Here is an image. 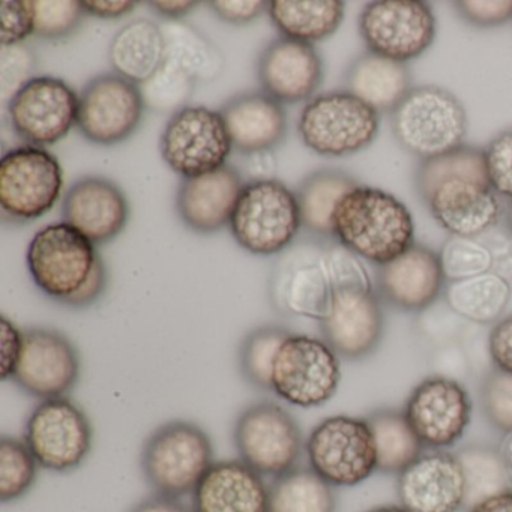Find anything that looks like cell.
Here are the masks:
<instances>
[{"instance_id": "obj_1", "label": "cell", "mask_w": 512, "mask_h": 512, "mask_svg": "<svg viewBox=\"0 0 512 512\" xmlns=\"http://www.w3.org/2000/svg\"><path fill=\"white\" fill-rule=\"evenodd\" d=\"M415 187L437 226L455 238L478 239L502 217L499 197L488 181L484 149L463 145L422 160Z\"/></svg>"}, {"instance_id": "obj_2", "label": "cell", "mask_w": 512, "mask_h": 512, "mask_svg": "<svg viewBox=\"0 0 512 512\" xmlns=\"http://www.w3.org/2000/svg\"><path fill=\"white\" fill-rule=\"evenodd\" d=\"M323 263L332 292L328 311L319 322L322 338L340 358H368L385 332L382 299L361 259L340 244L323 250Z\"/></svg>"}, {"instance_id": "obj_3", "label": "cell", "mask_w": 512, "mask_h": 512, "mask_svg": "<svg viewBox=\"0 0 512 512\" xmlns=\"http://www.w3.org/2000/svg\"><path fill=\"white\" fill-rule=\"evenodd\" d=\"M26 265L47 298L76 310L100 301L109 284L97 245L64 221L35 233L26 251Z\"/></svg>"}, {"instance_id": "obj_4", "label": "cell", "mask_w": 512, "mask_h": 512, "mask_svg": "<svg viewBox=\"0 0 512 512\" xmlns=\"http://www.w3.org/2000/svg\"><path fill=\"white\" fill-rule=\"evenodd\" d=\"M334 239L359 259L379 268L415 244V221L394 194L358 185L335 209Z\"/></svg>"}, {"instance_id": "obj_5", "label": "cell", "mask_w": 512, "mask_h": 512, "mask_svg": "<svg viewBox=\"0 0 512 512\" xmlns=\"http://www.w3.org/2000/svg\"><path fill=\"white\" fill-rule=\"evenodd\" d=\"M214 463L211 437L187 419H173L155 428L140 451L146 484L155 494L176 499L193 494Z\"/></svg>"}, {"instance_id": "obj_6", "label": "cell", "mask_w": 512, "mask_h": 512, "mask_svg": "<svg viewBox=\"0 0 512 512\" xmlns=\"http://www.w3.org/2000/svg\"><path fill=\"white\" fill-rule=\"evenodd\" d=\"M391 128L398 145L422 161L463 146L469 119L451 91L422 85L412 88L391 113Z\"/></svg>"}, {"instance_id": "obj_7", "label": "cell", "mask_w": 512, "mask_h": 512, "mask_svg": "<svg viewBox=\"0 0 512 512\" xmlns=\"http://www.w3.org/2000/svg\"><path fill=\"white\" fill-rule=\"evenodd\" d=\"M229 227L236 244L254 256L284 253L302 227L296 194L277 179L248 182Z\"/></svg>"}, {"instance_id": "obj_8", "label": "cell", "mask_w": 512, "mask_h": 512, "mask_svg": "<svg viewBox=\"0 0 512 512\" xmlns=\"http://www.w3.org/2000/svg\"><path fill=\"white\" fill-rule=\"evenodd\" d=\"M379 128V113L347 91L311 98L298 122L304 145L329 158L349 157L370 148Z\"/></svg>"}, {"instance_id": "obj_9", "label": "cell", "mask_w": 512, "mask_h": 512, "mask_svg": "<svg viewBox=\"0 0 512 512\" xmlns=\"http://www.w3.org/2000/svg\"><path fill=\"white\" fill-rule=\"evenodd\" d=\"M239 460L262 476L293 469L305 452L304 434L295 416L275 401L245 407L233 425Z\"/></svg>"}, {"instance_id": "obj_10", "label": "cell", "mask_w": 512, "mask_h": 512, "mask_svg": "<svg viewBox=\"0 0 512 512\" xmlns=\"http://www.w3.org/2000/svg\"><path fill=\"white\" fill-rule=\"evenodd\" d=\"M23 440L40 463L53 473H73L94 448V427L82 406L70 397L50 398L26 419Z\"/></svg>"}, {"instance_id": "obj_11", "label": "cell", "mask_w": 512, "mask_h": 512, "mask_svg": "<svg viewBox=\"0 0 512 512\" xmlns=\"http://www.w3.org/2000/svg\"><path fill=\"white\" fill-rule=\"evenodd\" d=\"M341 376V358L323 338L292 334L278 350L271 389L292 406L313 409L334 398Z\"/></svg>"}, {"instance_id": "obj_12", "label": "cell", "mask_w": 512, "mask_h": 512, "mask_svg": "<svg viewBox=\"0 0 512 512\" xmlns=\"http://www.w3.org/2000/svg\"><path fill=\"white\" fill-rule=\"evenodd\" d=\"M308 466L335 488L356 487L377 472L376 445L367 419H322L305 440Z\"/></svg>"}, {"instance_id": "obj_13", "label": "cell", "mask_w": 512, "mask_h": 512, "mask_svg": "<svg viewBox=\"0 0 512 512\" xmlns=\"http://www.w3.org/2000/svg\"><path fill=\"white\" fill-rule=\"evenodd\" d=\"M62 188L61 163L44 148L20 146L0 160V208L14 223H29L52 211Z\"/></svg>"}, {"instance_id": "obj_14", "label": "cell", "mask_w": 512, "mask_h": 512, "mask_svg": "<svg viewBox=\"0 0 512 512\" xmlns=\"http://www.w3.org/2000/svg\"><path fill=\"white\" fill-rule=\"evenodd\" d=\"M358 29L367 52L407 64L433 46L437 20L422 0H374L362 10Z\"/></svg>"}, {"instance_id": "obj_15", "label": "cell", "mask_w": 512, "mask_h": 512, "mask_svg": "<svg viewBox=\"0 0 512 512\" xmlns=\"http://www.w3.org/2000/svg\"><path fill=\"white\" fill-rule=\"evenodd\" d=\"M232 149L223 116L206 107L187 106L173 113L161 134V157L182 179L227 166Z\"/></svg>"}, {"instance_id": "obj_16", "label": "cell", "mask_w": 512, "mask_h": 512, "mask_svg": "<svg viewBox=\"0 0 512 512\" xmlns=\"http://www.w3.org/2000/svg\"><path fill=\"white\" fill-rule=\"evenodd\" d=\"M80 97L64 80L32 77L8 100L14 133L29 146L56 145L77 127Z\"/></svg>"}, {"instance_id": "obj_17", "label": "cell", "mask_w": 512, "mask_h": 512, "mask_svg": "<svg viewBox=\"0 0 512 512\" xmlns=\"http://www.w3.org/2000/svg\"><path fill=\"white\" fill-rule=\"evenodd\" d=\"M145 109L139 85L116 73L101 74L83 88L77 128L95 145H118L136 133Z\"/></svg>"}, {"instance_id": "obj_18", "label": "cell", "mask_w": 512, "mask_h": 512, "mask_svg": "<svg viewBox=\"0 0 512 512\" xmlns=\"http://www.w3.org/2000/svg\"><path fill=\"white\" fill-rule=\"evenodd\" d=\"M403 412L424 448L445 451L466 433L472 400L458 380L439 374L425 377L412 389Z\"/></svg>"}, {"instance_id": "obj_19", "label": "cell", "mask_w": 512, "mask_h": 512, "mask_svg": "<svg viewBox=\"0 0 512 512\" xmlns=\"http://www.w3.org/2000/svg\"><path fill=\"white\" fill-rule=\"evenodd\" d=\"M82 373L80 353L73 341L50 328L23 331V350L11 382L37 400L68 397Z\"/></svg>"}, {"instance_id": "obj_20", "label": "cell", "mask_w": 512, "mask_h": 512, "mask_svg": "<svg viewBox=\"0 0 512 512\" xmlns=\"http://www.w3.org/2000/svg\"><path fill=\"white\" fill-rule=\"evenodd\" d=\"M445 271L433 248L413 244L391 262L377 268L376 292L395 310L421 313L445 292Z\"/></svg>"}, {"instance_id": "obj_21", "label": "cell", "mask_w": 512, "mask_h": 512, "mask_svg": "<svg viewBox=\"0 0 512 512\" xmlns=\"http://www.w3.org/2000/svg\"><path fill=\"white\" fill-rule=\"evenodd\" d=\"M398 503L410 512H458L466 505V482L455 452H422L397 475Z\"/></svg>"}, {"instance_id": "obj_22", "label": "cell", "mask_w": 512, "mask_h": 512, "mask_svg": "<svg viewBox=\"0 0 512 512\" xmlns=\"http://www.w3.org/2000/svg\"><path fill=\"white\" fill-rule=\"evenodd\" d=\"M331 292L323 251L314 253L307 247H296L275 263L271 299L280 313L320 322L328 311Z\"/></svg>"}, {"instance_id": "obj_23", "label": "cell", "mask_w": 512, "mask_h": 512, "mask_svg": "<svg viewBox=\"0 0 512 512\" xmlns=\"http://www.w3.org/2000/svg\"><path fill=\"white\" fill-rule=\"evenodd\" d=\"M257 79L262 92L278 103L310 101L322 85V58L313 44L278 37L260 53Z\"/></svg>"}, {"instance_id": "obj_24", "label": "cell", "mask_w": 512, "mask_h": 512, "mask_svg": "<svg viewBox=\"0 0 512 512\" xmlns=\"http://www.w3.org/2000/svg\"><path fill=\"white\" fill-rule=\"evenodd\" d=\"M128 217L130 206L121 188L98 176L77 181L68 190L62 205L64 223L97 247L118 238L127 226Z\"/></svg>"}, {"instance_id": "obj_25", "label": "cell", "mask_w": 512, "mask_h": 512, "mask_svg": "<svg viewBox=\"0 0 512 512\" xmlns=\"http://www.w3.org/2000/svg\"><path fill=\"white\" fill-rule=\"evenodd\" d=\"M245 184L232 166L196 178H184L176 194V211L182 223L200 235L230 226Z\"/></svg>"}, {"instance_id": "obj_26", "label": "cell", "mask_w": 512, "mask_h": 512, "mask_svg": "<svg viewBox=\"0 0 512 512\" xmlns=\"http://www.w3.org/2000/svg\"><path fill=\"white\" fill-rule=\"evenodd\" d=\"M194 512H269V485L241 460L215 461L193 491Z\"/></svg>"}, {"instance_id": "obj_27", "label": "cell", "mask_w": 512, "mask_h": 512, "mask_svg": "<svg viewBox=\"0 0 512 512\" xmlns=\"http://www.w3.org/2000/svg\"><path fill=\"white\" fill-rule=\"evenodd\" d=\"M224 124L239 154L271 152L287 134L283 104L265 92H245L227 101L220 109Z\"/></svg>"}, {"instance_id": "obj_28", "label": "cell", "mask_w": 512, "mask_h": 512, "mask_svg": "<svg viewBox=\"0 0 512 512\" xmlns=\"http://www.w3.org/2000/svg\"><path fill=\"white\" fill-rule=\"evenodd\" d=\"M344 83L347 92L379 115H391L413 88L407 64L371 52L362 53L349 65Z\"/></svg>"}, {"instance_id": "obj_29", "label": "cell", "mask_w": 512, "mask_h": 512, "mask_svg": "<svg viewBox=\"0 0 512 512\" xmlns=\"http://www.w3.org/2000/svg\"><path fill=\"white\" fill-rule=\"evenodd\" d=\"M166 59V40L161 26L152 20L137 19L119 29L109 47V61L119 76L136 85H145Z\"/></svg>"}, {"instance_id": "obj_30", "label": "cell", "mask_w": 512, "mask_h": 512, "mask_svg": "<svg viewBox=\"0 0 512 512\" xmlns=\"http://www.w3.org/2000/svg\"><path fill=\"white\" fill-rule=\"evenodd\" d=\"M341 0H272L268 14L281 37L314 44L332 37L343 25Z\"/></svg>"}, {"instance_id": "obj_31", "label": "cell", "mask_w": 512, "mask_h": 512, "mask_svg": "<svg viewBox=\"0 0 512 512\" xmlns=\"http://www.w3.org/2000/svg\"><path fill=\"white\" fill-rule=\"evenodd\" d=\"M358 181L349 173L323 169L308 175L296 191L302 227L319 239H334V214L340 200Z\"/></svg>"}, {"instance_id": "obj_32", "label": "cell", "mask_w": 512, "mask_h": 512, "mask_svg": "<svg viewBox=\"0 0 512 512\" xmlns=\"http://www.w3.org/2000/svg\"><path fill=\"white\" fill-rule=\"evenodd\" d=\"M365 419L376 445L377 472L400 475L424 452V445L410 427L403 410H374Z\"/></svg>"}, {"instance_id": "obj_33", "label": "cell", "mask_w": 512, "mask_h": 512, "mask_svg": "<svg viewBox=\"0 0 512 512\" xmlns=\"http://www.w3.org/2000/svg\"><path fill=\"white\" fill-rule=\"evenodd\" d=\"M335 487L310 466H296L269 484V512H337Z\"/></svg>"}, {"instance_id": "obj_34", "label": "cell", "mask_w": 512, "mask_h": 512, "mask_svg": "<svg viewBox=\"0 0 512 512\" xmlns=\"http://www.w3.org/2000/svg\"><path fill=\"white\" fill-rule=\"evenodd\" d=\"M166 40V59L178 65L197 83L214 82L223 74V53L202 32L181 22L161 23Z\"/></svg>"}, {"instance_id": "obj_35", "label": "cell", "mask_w": 512, "mask_h": 512, "mask_svg": "<svg viewBox=\"0 0 512 512\" xmlns=\"http://www.w3.org/2000/svg\"><path fill=\"white\" fill-rule=\"evenodd\" d=\"M449 308L463 319L475 323L499 320L511 299V287L496 272H485L466 280L452 281L445 289Z\"/></svg>"}, {"instance_id": "obj_36", "label": "cell", "mask_w": 512, "mask_h": 512, "mask_svg": "<svg viewBox=\"0 0 512 512\" xmlns=\"http://www.w3.org/2000/svg\"><path fill=\"white\" fill-rule=\"evenodd\" d=\"M455 455L466 482L467 511L488 497L512 490L499 448L473 443L458 449Z\"/></svg>"}, {"instance_id": "obj_37", "label": "cell", "mask_w": 512, "mask_h": 512, "mask_svg": "<svg viewBox=\"0 0 512 512\" xmlns=\"http://www.w3.org/2000/svg\"><path fill=\"white\" fill-rule=\"evenodd\" d=\"M293 332L284 326L265 325L245 335L238 350V367L242 379L257 391L272 392V368L281 344Z\"/></svg>"}, {"instance_id": "obj_38", "label": "cell", "mask_w": 512, "mask_h": 512, "mask_svg": "<svg viewBox=\"0 0 512 512\" xmlns=\"http://www.w3.org/2000/svg\"><path fill=\"white\" fill-rule=\"evenodd\" d=\"M40 469L25 440L7 434L0 437V502L14 503L28 496Z\"/></svg>"}, {"instance_id": "obj_39", "label": "cell", "mask_w": 512, "mask_h": 512, "mask_svg": "<svg viewBox=\"0 0 512 512\" xmlns=\"http://www.w3.org/2000/svg\"><path fill=\"white\" fill-rule=\"evenodd\" d=\"M197 82L182 68L164 59L151 80L140 86L146 107L158 113H176L193 97Z\"/></svg>"}, {"instance_id": "obj_40", "label": "cell", "mask_w": 512, "mask_h": 512, "mask_svg": "<svg viewBox=\"0 0 512 512\" xmlns=\"http://www.w3.org/2000/svg\"><path fill=\"white\" fill-rule=\"evenodd\" d=\"M446 280L460 281L490 272L493 256L476 239L451 236L439 251Z\"/></svg>"}, {"instance_id": "obj_41", "label": "cell", "mask_w": 512, "mask_h": 512, "mask_svg": "<svg viewBox=\"0 0 512 512\" xmlns=\"http://www.w3.org/2000/svg\"><path fill=\"white\" fill-rule=\"evenodd\" d=\"M85 14L83 2L77 0H34V35L61 40L77 31Z\"/></svg>"}, {"instance_id": "obj_42", "label": "cell", "mask_w": 512, "mask_h": 512, "mask_svg": "<svg viewBox=\"0 0 512 512\" xmlns=\"http://www.w3.org/2000/svg\"><path fill=\"white\" fill-rule=\"evenodd\" d=\"M485 419L500 433L512 431V376L493 368L481 383Z\"/></svg>"}, {"instance_id": "obj_43", "label": "cell", "mask_w": 512, "mask_h": 512, "mask_svg": "<svg viewBox=\"0 0 512 512\" xmlns=\"http://www.w3.org/2000/svg\"><path fill=\"white\" fill-rule=\"evenodd\" d=\"M484 160L494 193L512 202V128L490 140L484 148Z\"/></svg>"}, {"instance_id": "obj_44", "label": "cell", "mask_w": 512, "mask_h": 512, "mask_svg": "<svg viewBox=\"0 0 512 512\" xmlns=\"http://www.w3.org/2000/svg\"><path fill=\"white\" fill-rule=\"evenodd\" d=\"M34 0H4L0 5V44L20 46L34 34Z\"/></svg>"}, {"instance_id": "obj_45", "label": "cell", "mask_w": 512, "mask_h": 512, "mask_svg": "<svg viewBox=\"0 0 512 512\" xmlns=\"http://www.w3.org/2000/svg\"><path fill=\"white\" fill-rule=\"evenodd\" d=\"M454 7L472 28H499L512 22V0H458Z\"/></svg>"}, {"instance_id": "obj_46", "label": "cell", "mask_w": 512, "mask_h": 512, "mask_svg": "<svg viewBox=\"0 0 512 512\" xmlns=\"http://www.w3.org/2000/svg\"><path fill=\"white\" fill-rule=\"evenodd\" d=\"M34 55L26 47L20 46L2 47V94L4 100L10 94V98L32 79L34 70Z\"/></svg>"}, {"instance_id": "obj_47", "label": "cell", "mask_w": 512, "mask_h": 512, "mask_svg": "<svg viewBox=\"0 0 512 512\" xmlns=\"http://www.w3.org/2000/svg\"><path fill=\"white\" fill-rule=\"evenodd\" d=\"M23 350V331L7 316L0 319V379L13 380Z\"/></svg>"}, {"instance_id": "obj_48", "label": "cell", "mask_w": 512, "mask_h": 512, "mask_svg": "<svg viewBox=\"0 0 512 512\" xmlns=\"http://www.w3.org/2000/svg\"><path fill=\"white\" fill-rule=\"evenodd\" d=\"M209 7L221 22L229 25H248L268 11L269 2L262 0H214Z\"/></svg>"}, {"instance_id": "obj_49", "label": "cell", "mask_w": 512, "mask_h": 512, "mask_svg": "<svg viewBox=\"0 0 512 512\" xmlns=\"http://www.w3.org/2000/svg\"><path fill=\"white\" fill-rule=\"evenodd\" d=\"M487 344L494 368L512 376V314L494 323Z\"/></svg>"}, {"instance_id": "obj_50", "label": "cell", "mask_w": 512, "mask_h": 512, "mask_svg": "<svg viewBox=\"0 0 512 512\" xmlns=\"http://www.w3.org/2000/svg\"><path fill=\"white\" fill-rule=\"evenodd\" d=\"M133 0H86L83 2L86 14L101 20H118L136 10Z\"/></svg>"}, {"instance_id": "obj_51", "label": "cell", "mask_w": 512, "mask_h": 512, "mask_svg": "<svg viewBox=\"0 0 512 512\" xmlns=\"http://www.w3.org/2000/svg\"><path fill=\"white\" fill-rule=\"evenodd\" d=\"M130 512H194V509L193 506L185 505L181 499L154 493L136 503Z\"/></svg>"}, {"instance_id": "obj_52", "label": "cell", "mask_w": 512, "mask_h": 512, "mask_svg": "<svg viewBox=\"0 0 512 512\" xmlns=\"http://www.w3.org/2000/svg\"><path fill=\"white\" fill-rule=\"evenodd\" d=\"M148 5L167 22H179L187 14H190L199 5V2H193V0H169V2L166 0V2H161V0H157V2H148Z\"/></svg>"}, {"instance_id": "obj_53", "label": "cell", "mask_w": 512, "mask_h": 512, "mask_svg": "<svg viewBox=\"0 0 512 512\" xmlns=\"http://www.w3.org/2000/svg\"><path fill=\"white\" fill-rule=\"evenodd\" d=\"M467 512H512V490L488 497Z\"/></svg>"}, {"instance_id": "obj_54", "label": "cell", "mask_w": 512, "mask_h": 512, "mask_svg": "<svg viewBox=\"0 0 512 512\" xmlns=\"http://www.w3.org/2000/svg\"><path fill=\"white\" fill-rule=\"evenodd\" d=\"M500 455H502L503 464H505L506 473H508L509 482L512 488V431L503 434L502 442L497 446Z\"/></svg>"}, {"instance_id": "obj_55", "label": "cell", "mask_w": 512, "mask_h": 512, "mask_svg": "<svg viewBox=\"0 0 512 512\" xmlns=\"http://www.w3.org/2000/svg\"><path fill=\"white\" fill-rule=\"evenodd\" d=\"M365 512H410L407 511L404 506H401L400 503H397V505H394V503H388V505H379L374 506V508L368 509V511Z\"/></svg>"}, {"instance_id": "obj_56", "label": "cell", "mask_w": 512, "mask_h": 512, "mask_svg": "<svg viewBox=\"0 0 512 512\" xmlns=\"http://www.w3.org/2000/svg\"><path fill=\"white\" fill-rule=\"evenodd\" d=\"M506 226H508L509 232L512 233V202L509 203L508 209H506Z\"/></svg>"}]
</instances>
